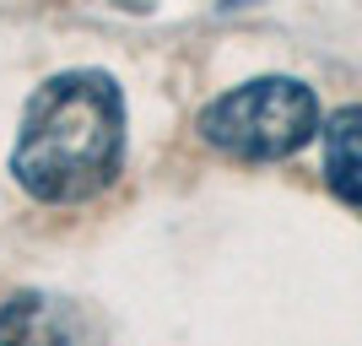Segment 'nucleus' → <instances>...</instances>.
Returning a JSON list of instances; mask_svg holds the SVG:
<instances>
[{
  "instance_id": "4",
  "label": "nucleus",
  "mask_w": 362,
  "mask_h": 346,
  "mask_svg": "<svg viewBox=\"0 0 362 346\" xmlns=\"http://www.w3.org/2000/svg\"><path fill=\"white\" fill-rule=\"evenodd\" d=\"M319 141H325V184H330V195L341 206L362 211V103L335 108L325 120V130H319Z\"/></svg>"
},
{
  "instance_id": "3",
  "label": "nucleus",
  "mask_w": 362,
  "mask_h": 346,
  "mask_svg": "<svg viewBox=\"0 0 362 346\" xmlns=\"http://www.w3.org/2000/svg\"><path fill=\"white\" fill-rule=\"evenodd\" d=\"M0 346H108V335L81 303L44 287H22L0 303Z\"/></svg>"
},
{
  "instance_id": "5",
  "label": "nucleus",
  "mask_w": 362,
  "mask_h": 346,
  "mask_svg": "<svg viewBox=\"0 0 362 346\" xmlns=\"http://www.w3.org/2000/svg\"><path fill=\"white\" fill-rule=\"evenodd\" d=\"M243 6H259V0H216V11H243Z\"/></svg>"
},
{
  "instance_id": "2",
  "label": "nucleus",
  "mask_w": 362,
  "mask_h": 346,
  "mask_svg": "<svg viewBox=\"0 0 362 346\" xmlns=\"http://www.w3.org/2000/svg\"><path fill=\"white\" fill-rule=\"evenodd\" d=\"M200 141L238 163H281L325 130L319 98L298 76H255L200 108Z\"/></svg>"
},
{
  "instance_id": "1",
  "label": "nucleus",
  "mask_w": 362,
  "mask_h": 346,
  "mask_svg": "<svg viewBox=\"0 0 362 346\" xmlns=\"http://www.w3.org/2000/svg\"><path fill=\"white\" fill-rule=\"evenodd\" d=\"M124 92L108 71L76 65L38 81L11 141V179L38 206H81L124 168Z\"/></svg>"
}]
</instances>
